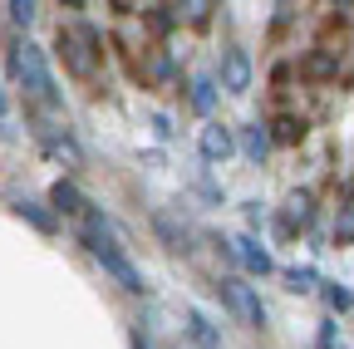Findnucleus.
Returning <instances> with one entry per match:
<instances>
[{
    "mask_svg": "<svg viewBox=\"0 0 354 349\" xmlns=\"http://www.w3.org/2000/svg\"><path fill=\"white\" fill-rule=\"evenodd\" d=\"M320 349H339V344H335V320L320 325Z\"/></svg>",
    "mask_w": 354,
    "mask_h": 349,
    "instance_id": "412c9836",
    "label": "nucleus"
},
{
    "mask_svg": "<svg viewBox=\"0 0 354 349\" xmlns=\"http://www.w3.org/2000/svg\"><path fill=\"white\" fill-rule=\"evenodd\" d=\"M232 133H236V153L246 158V162H266V158H271V138H266V128L261 123H241V128H232Z\"/></svg>",
    "mask_w": 354,
    "mask_h": 349,
    "instance_id": "9d476101",
    "label": "nucleus"
},
{
    "mask_svg": "<svg viewBox=\"0 0 354 349\" xmlns=\"http://www.w3.org/2000/svg\"><path fill=\"white\" fill-rule=\"evenodd\" d=\"M6 10H10V20H15L20 30H30V25H35V10H39V6H30V0H10Z\"/></svg>",
    "mask_w": 354,
    "mask_h": 349,
    "instance_id": "aec40b11",
    "label": "nucleus"
},
{
    "mask_svg": "<svg viewBox=\"0 0 354 349\" xmlns=\"http://www.w3.org/2000/svg\"><path fill=\"white\" fill-rule=\"evenodd\" d=\"M39 143H44V153H50V158H64L69 167H79V162H84V148H79L69 133H39Z\"/></svg>",
    "mask_w": 354,
    "mask_h": 349,
    "instance_id": "2eb2a0df",
    "label": "nucleus"
},
{
    "mask_svg": "<svg viewBox=\"0 0 354 349\" xmlns=\"http://www.w3.org/2000/svg\"><path fill=\"white\" fill-rule=\"evenodd\" d=\"M320 295H325V305H330L335 315H344L349 305H354V290H349V285H339V281H320Z\"/></svg>",
    "mask_w": 354,
    "mask_h": 349,
    "instance_id": "f3484780",
    "label": "nucleus"
},
{
    "mask_svg": "<svg viewBox=\"0 0 354 349\" xmlns=\"http://www.w3.org/2000/svg\"><path fill=\"white\" fill-rule=\"evenodd\" d=\"M153 128H158V138H172V123H167V113H153Z\"/></svg>",
    "mask_w": 354,
    "mask_h": 349,
    "instance_id": "4be33fe9",
    "label": "nucleus"
},
{
    "mask_svg": "<svg viewBox=\"0 0 354 349\" xmlns=\"http://www.w3.org/2000/svg\"><path fill=\"white\" fill-rule=\"evenodd\" d=\"M310 216H315V192H290L286 197V232H295V227H310Z\"/></svg>",
    "mask_w": 354,
    "mask_h": 349,
    "instance_id": "f8f14e48",
    "label": "nucleus"
},
{
    "mask_svg": "<svg viewBox=\"0 0 354 349\" xmlns=\"http://www.w3.org/2000/svg\"><path fill=\"white\" fill-rule=\"evenodd\" d=\"M281 276H286V290H295V295L320 290V271H315V266H286Z\"/></svg>",
    "mask_w": 354,
    "mask_h": 349,
    "instance_id": "dca6fc26",
    "label": "nucleus"
},
{
    "mask_svg": "<svg viewBox=\"0 0 354 349\" xmlns=\"http://www.w3.org/2000/svg\"><path fill=\"white\" fill-rule=\"evenodd\" d=\"M232 251H236V266H241L246 276H256V281L276 276V256H271V251H266V246L256 241V232H241V236L232 241Z\"/></svg>",
    "mask_w": 354,
    "mask_h": 349,
    "instance_id": "0eeeda50",
    "label": "nucleus"
},
{
    "mask_svg": "<svg viewBox=\"0 0 354 349\" xmlns=\"http://www.w3.org/2000/svg\"><path fill=\"white\" fill-rule=\"evenodd\" d=\"M183 334L192 339V349H221V330L207 320V310H197V305L183 310Z\"/></svg>",
    "mask_w": 354,
    "mask_h": 349,
    "instance_id": "1a4fd4ad",
    "label": "nucleus"
},
{
    "mask_svg": "<svg viewBox=\"0 0 354 349\" xmlns=\"http://www.w3.org/2000/svg\"><path fill=\"white\" fill-rule=\"evenodd\" d=\"M335 241L339 246H354V202H344L339 216H335Z\"/></svg>",
    "mask_w": 354,
    "mask_h": 349,
    "instance_id": "6ab92c4d",
    "label": "nucleus"
},
{
    "mask_svg": "<svg viewBox=\"0 0 354 349\" xmlns=\"http://www.w3.org/2000/svg\"><path fill=\"white\" fill-rule=\"evenodd\" d=\"M10 113V99H6V89H0V118H6Z\"/></svg>",
    "mask_w": 354,
    "mask_h": 349,
    "instance_id": "b1692460",
    "label": "nucleus"
},
{
    "mask_svg": "<svg viewBox=\"0 0 354 349\" xmlns=\"http://www.w3.org/2000/svg\"><path fill=\"white\" fill-rule=\"evenodd\" d=\"M216 300L227 305V310L246 325V330H266V305H261V295H256V285H246L241 276H216Z\"/></svg>",
    "mask_w": 354,
    "mask_h": 349,
    "instance_id": "7ed1b4c3",
    "label": "nucleus"
},
{
    "mask_svg": "<svg viewBox=\"0 0 354 349\" xmlns=\"http://www.w3.org/2000/svg\"><path fill=\"white\" fill-rule=\"evenodd\" d=\"M10 74L15 84L39 104V109H59V84H55V69H50V55H44L35 39H15L10 45Z\"/></svg>",
    "mask_w": 354,
    "mask_h": 349,
    "instance_id": "f257e3e1",
    "label": "nucleus"
},
{
    "mask_svg": "<svg viewBox=\"0 0 354 349\" xmlns=\"http://www.w3.org/2000/svg\"><path fill=\"white\" fill-rule=\"evenodd\" d=\"M128 344H133V349H153V344L143 339V330H133V334H128Z\"/></svg>",
    "mask_w": 354,
    "mask_h": 349,
    "instance_id": "5701e85b",
    "label": "nucleus"
},
{
    "mask_svg": "<svg viewBox=\"0 0 354 349\" xmlns=\"http://www.w3.org/2000/svg\"><path fill=\"white\" fill-rule=\"evenodd\" d=\"M266 138H271V148L276 143H300L305 138V123L300 118H276V128H266Z\"/></svg>",
    "mask_w": 354,
    "mask_h": 349,
    "instance_id": "a211bd4d",
    "label": "nucleus"
},
{
    "mask_svg": "<svg viewBox=\"0 0 354 349\" xmlns=\"http://www.w3.org/2000/svg\"><path fill=\"white\" fill-rule=\"evenodd\" d=\"M197 153H202V162L221 167L227 158H236V133H232L227 123H216V118H207V123H202V133H197Z\"/></svg>",
    "mask_w": 354,
    "mask_h": 349,
    "instance_id": "423d86ee",
    "label": "nucleus"
},
{
    "mask_svg": "<svg viewBox=\"0 0 354 349\" xmlns=\"http://www.w3.org/2000/svg\"><path fill=\"white\" fill-rule=\"evenodd\" d=\"M15 216H25V222H30L35 232H44V236H50V232L59 227V216H55L50 207H44V202H30V197H20V202H15Z\"/></svg>",
    "mask_w": 354,
    "mask_h": 349,
    "instance_id": "ddd939ff",
    "label": "nucleus"
},
{
    "mask_svg": "<svg viewBox=\"0 0 354 349\" xmlns=\"http://www.w3.org/2000/svg\"><path fill=\"white\" fill-rule=\"evenodd\" d=\"M50 207H55V216H79V222H84L94 202L79 192V182H74V178H59V182L50 187Z\"/></svg>",
    "mask_w": 354,
    "mask_h": 349,
    "instance_id": "6e6552de",
    "label": "nucleus"
},
{
    "mask_svg": "<svg viewBox=\"0 0 354 349\" xmlns=\"http://www.w3.org/2000/svg\"><path fill=\"white\" fill-rule=\"evenodd\" d=\"M88 256H94L99 266H104V276H113V281H118L128 295H148V281H143V271L128 261V251H123V246H99V251H88Z\"/></svg>",
    "mask_w": 354,
    "mask_h": 349,
    "instance_id": "39448f33",
    "label": "nucleus"
},
{
    "mask_svg": "<svg viewBox=\"0 0 354 349\" xmlns=\"http://www.w3.org/2000/svg\"><path fill=\"white\" fill-rule=\"evenodd\" d=\"M216 89H227V94H251V84H256V64H251V55L241 50V45H232V50H221V59H216Z\"/></svg>",
    "mask_w": 354,
    "mask_h": 349,
    "instance_id": "20e7f679",
    "label": "nucleus"
},
{
    "mask_svg": "<svg viewBox=\"0 0 354 349\" xmlns=\"http://www.w3.org/2000/svg\"><path fill=\"white\" fill-rule=\"evenodd\" d=\"M99 55H104V35L94 25H59V59L79 79H94L99 74Z\"/></svg>",
    "mask_w": 354,
    "mask_h": 349,
    "instance_id": "f03ea898",
    "label": "nucleus"
},
{
    "mask_svg": "<svg viewBox=\"0 0 354 349\" xmlns=\"http://www.w3.org/2000/svg\"><path fill=\"white\" fill-rule=\"evenodd\" d=\"M153 232H158V236H162L172 251H183V256L192 251V232H187V227H177L167 211H158V216H153Z\"/></svg>",
    "mask_w": 354,
    "mask_h": 349,
    "instance_id": "4468645a",
    "label": "nucleus"
},
{
    "mask_svg": "<svg viewBox=\"0 0 354 349\" xmlns=\"http://www.w3.org/2000/svg\"><path fill=\"white\" fill-rule=\"evenodd\" d=\"M216 99H221V89H216V79H212V74H197V79L187 84V104H192L202 118H212Z\"/></svg>",
    "mask_w": 354,
    "mask_h": 349,
    "instance_id": "9b49d317",
    "label": "nucleus"
}]
</instances>
